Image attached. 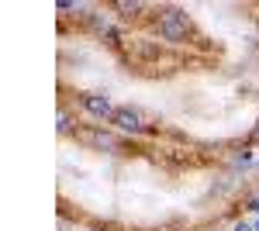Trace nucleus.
I'll list each match as a JSON object with an SVG mask.
<instances>
[{"label":"nucleus","mask_w":259,"mask_h":231,"mask_svg":"<svg viewBox=\"0 0 259 231\" xmlns=\"http://www.w3.org/2000/svg\"><path fill=\"white\" fill-rule=\"evenodd\" d=\"M232 231H256V228H252L249 221H235V228H232Z\"/></svg>","instance_id":"7"},{"label":"nucleus","mask_w":259,"mask_h":231,"mask_svg":"<svg viewBox=\"0 0 259 231\" xmlns=\"http://www.w3.org/2000/svg\"><path fill=\"white\" fill-rule=\"evenodd\" d=\"M111 124L118 128L121 135H128V138L152 135V121H149V114H145L142 107H135V104H121L118 111H114V117H111Z\"/></svg>","instance_id":"2"},{"label":"nucleus","mask_w":259,"mask_h":231,"mask_svg":"<svg viewBox=\"0 0 259 231\" xmlns=\"http://www.w3.org/2000/svg\"><path fill=\"white\" fill-rule=\"evenodd\" d=\"M56 128H59V135H69V131H73V117H69L66 107H59V124H56Z\"/></svg>","instance_id":"6"},{"label":"nucleus","mask_w":259,"mask_h":231,"mask_svg":"<svg viewBox=\"0 0 259 231\" xmlns=\"http://www.w3.org/2000/svg\"><path fill=\"white\" fill-rule=\"evenodd\" d=\"M156 35H159L166 45H183V41L194 35V21L190 14L183 11V7H173V4H166V7H156Z\"/></svg>","instance_id":"1"},{"label":"nucleus","mask_w":259,"mask_h":231,"mask_svg":"<svg viewBox=\"0 0 259 231\" xmlns=\"http://www.w3.org/2000/svg\"><path fill=\"white\" fill-rule=\"evenodd\" d=\"M80 107L90 117H97V121H111L114 111H118L107 90H87V94H80Z\"/></svg>","instance_id":"4"},{"label":"nucleus","mask_w":259,"mask_h":231,"mask_svg":"<svg viewBox=\"0 0 259 231\" xmlns=\"http://www.w3.org/2000/svg\"><path fill=\"white\" fill-rule=\"evenodd\" d=\"M252 228H256V231H259V221H256V224H252Z\"/></svg>","instance_id":"8"},{"label":"nucleus","mask_w":259,"mask_h":231,"mask_svg":"<svg viewBox=\"0 0 259 231\" xmlns=\"http://www.w3.org/2000/svg\"><path fill=\"white\" fill-rule=\"evenodd\" d=\"M111 11L118 14V21H142V14L149 11V4H142V0H114Z\"/></svg>","instance_id":"5"},{"label":"nucleus","mask_w":259,"mask_h":231,"mask_svg":"<svg viewBox=\"0 0 259 231\" xmlns=\"http://www.w3.org/2000/svg\"><path fill=\"white\" fill-rule=\"evenodd\" d=\"M80 142H87L94 152H107V155H128L124 152V138H118L114 131H104V128H87V131H76Z\"/></svg>","instance_id":"3"}]
</instances>
